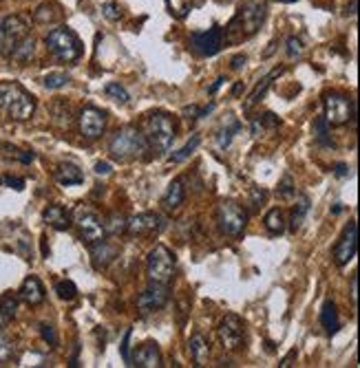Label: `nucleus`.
Wrapping results in <instances>:
<instances>
[{
    "label": "nucleus",
    "mask_w": 360,
    "mask_h": 368,
    "mask_svg": "<svg viewBox=\"0 0 360 368\" xmlns=\"http://www.w3.org/2000/svg\"><path fill=\"white\" fill-rule=\"evenodd\" d=\"M56 181L60 185H64V187L80 185V183H84V174L75 163H60L56 168Z\"/></svg>",
    "instance_id": "obj_22"
},
{
    "label": "nucleus",
    "mask_w": 360,
    "mask_h": 368,
    "mask_svg": "<svg viewBox=\"0 0 360 368\" xmlns=\"http://www.w3.org/2000/svg\"><path fill=\"white\" fill-rule=\"evenodd\" d=\"M188 351H190V357H193V362L197 366H204L210 357V344L202 333H195L188 342Z\"/></svg>",
    "instance_id": "obj_23"
},
{
    "label": "nucleus",
    "mask_w": 360,
    "mask_h": 368,
    "mask_svg": "<svg viewBox=\"0 0 360 368\" xmlns=\"http://www.w3.org/2000/svg\"><path fill=\"white\" fill-rule=\"evenodd\" d=\"M146 276L155 285H168L175 276V256L166 245H155L146 258Z\"/></svg>",
    "instance_id": "obj_6"
},
{
    "label": "nucleus",
    "mask_w": 360,
    "mask_h": 368,
    "mask_svg": "<svg viewBox=\"0 0 360 368\" xmlns=\"http://www.w3.org/2000/svg\"><path fill=\"white\" fill-rule=\"evenodd\" d=\"M241 88H243V82H237L235 88H232V95H239V93H241Z\"/></svg>",
    "instance_id": "obj_55"
},
{
    "label": "nucleus",
    "mask_w": 360,
    "mask_h": 368,
    "mask_svg": "<svg viewBox=\"0 0 360 368\" xmlns=\"http://www.w3.org/2000/svg\"><path fill=\"white\" fill-rule=\"evenodd\" d=\"M18 298H20V300H25L27 304H32V306L43 304V302H45V298H47L45 285L40 282V278L29 276V278H25V282L20 285Z\"/></svg>",
    "instance_id": "obj_18"
},
{
    "label": "nucleus",
    "mask_w": 360,
    "mask_h": 368,
    "mask_svg": "<svg viewBox=\"0 0 360 368\" xmlns=\"http://www.w3.org/2000/svg\"><path fill=\"white\" fill-rule=\"evenodd\" d=\"M115 256H117V247L113 243H106L104 238L93 243L91 247V258H93L95 270H106V267L115 261Z\"/></svg>",
    "instance_id": "obj_19"
},
{
    "label": "nucleus",
    "mask_w": 360,
    "mask_h": 368,
    "mask_svg": "<svg viewBox=\"0 0 360 368\" xmlns=\"http://www.w3.org/2000/svg\"><path fill=\"white\" fill-rule=\"evenodd\" d=\"M217 223H219V230H221L226 236L239 238L245 232L248 212L235 201H224L217 210Z\"/></svg>",
    "instance_id": "obj_9"
},
{
    "label": "nucleus",
    "mask_w": 360,
    "mask_h": 368,
    "mask_svg": "<svg viewBox=\"0 0 360 368\" xmlns=\"http://www.w3.org/2000/svg\"><path fill=\"white\" fill-rule=\"evenodd\" d=\"M199 0H166V5L175 18H186L190 14V9H193Z\"/></svg>",
    "instance_id": "obj_35"
},
{
    "label": "nucleus",
    "mask_w": 360,
    "mask_h": 368,
    "mask_svg": "<svg viewBox=\"0 0 360 368\" xmlns=\"http://www.w3.org/2000/svg\"><path fill=\"white\" fill-rule=\"evenodd\" d=\"M131 337H133V329H126L122 346H119V355H122V360H124L126 364H131V353H128V344H131Z\"/></svg>",
    "instance_id": "obj_45"
},
{
    "label": "nucleus",
    "mask_w": 360,
    "mask_h": 368,
    "mask_svg": "<svg viewBox=\"0 0 360 368\" xmlns=\"http://www.w3.org/2000/svg\"><path fill=\"white\" fill-rule=\"evenodd\" d=\"M144 137L148 146L153 148L157 153H166L168 148L173 146L177 131H175V124H173V117L168 113H153L148 115L146 119V128H144Z\"/></svg>",
    "instance_id": "obj_5"
},
{
    "label": "nucleus",
    "mask_w": 360,
    "mask_h": 368,
    "mask_svg": "<svg viewBox=\"0 0 360 368\" xmlns=\"http://www.w3.org/2000/svg\"><path fill=\"white\" fill-rule=\"evenodd\" d=\"M95 172L102 174V176H106V174L113 172V168H111V163H106V161H97V163H95Z\"/></svg>",
    "instance_id": "obj_48"
},
{
    "label": "nucleus",
    "mask_w": 360,
    "mask_h": 368,
    "mask_svg": "<svg viewBox=\"0 0 360 368\" xmlns=\"http://www.w3.org/2000/svg\"><path fill=\"white\" fill-rule=\"evenodd\" d=\"M131 366L137 368H159L162 366V353H159V346L155 342H146L135 351L131 357Z\"/></svg>",
    "instance_id": "obj_17"
},
{
    "label": "nucleus",
    "mask_w": 360,
    "mask_h": 368,
    "mask_svg": "<svg viewBox=\"0 0 360 368\" xmlns=\"http://www.w3.org/2000/svg\"><path fill=\"white\" fill-rule=\"evenodd\" d=\"M171 300V291H168V285H155L151 282L148 289H144L137 298V309L142 315H148V313H155L159 309H164Z\"/></svg>",
    "instance_id": "obj_13"
},
{
    "label": "nucleus",
    "mask_w": 360,
    "mask_h": 368,
    "mask_svg": "<svg viewBox=\"0 0 360 368\" xmlns=\"http://www.w3.org/2000/svg\"><path fill=\"white\" fill-rule=\"evenodd\" d=\"M296 194V187H294V181H292V176H283V181L278 183L276 187V196L278 198H292Z\"/></svg>",
    "instance_id": "obj_40"
},
{
    "label": "nucleus",
    "mask_w": 360,
    "mask_h": 368,
    "mask_svg": "<svg viewBox=\"0 0 360 368\" xmlns=\"http://www.w3.org/2000/svg\"><path fill=\"white\" fill-rule=\"evenodd\" d=\"M43 221L47 225H51L53 230H69V227H71V214L67 212L64 205L53 203L43 212Z\"/></svg>",
    "instance_id": "obj_20"
},
{
    "label": "nucleus",
    "mask_w": 360,
    "mask_h": 368,
    "mask_svg": "<svg viewBox=\"0 0 360 368\" xmlns=\"http://www.w3.org/2000/svg\"><path fill=\"white\" fill-rule=\"evenodd\" d=\"M77 126H80V133H82L84 139L93 142V139L102 137L104 128H106V113L99 111L95 106H86L80 111L77 117Z\"/></svg>",
    "instance_id": "obj_12"
},
{
    "label": "nucleus",
    "mask_w": 360,
    "mask_h": 368,
    "mask_svg": "<svg viewBox=\"0 0 360 368\" xmlns=\"http://www.w3.org/2000/svg\"><path fill=\"white\" fill-rule=\"evenodd\" d=\"M162 230V218L155 212H144V214H137L133 218H128L126 223V232L139 238V236H148L153 232H159Z\"/></svg>",
    "instance_id": "obj_16"
},
{
    "label": "nucleus",
    "mask_w": 360,
    "mask_h": 368,
    "mask_svg": "<svg viewBox=\"0 0 360 368\" xmlns=\"http://www.w3.org/2000/svg\"><path fill=\"white\" fill-rule=\"evenodd\" d=\"M265 230L269 234H283L285 218H283V212L278 210V207H272V210L265 214Z\"/></svg>",
    "instance_id": "obj_30"
},
{
    "label": "nucleus",
    "mask_w": 360,
    "mask_h": 368,
    "mask_svg": "<svg viewBox=\"0 0 360 368\" xmlns=\"http://www.w3.org/2000/svg\"><path fill=\"white\" fill-rule=\"evenodd\" d=\"M239 131H241V124H239L237 119L230 117V119H228V126H224L221 131H219V137H217V144H219V148H228V146H230V142H232L235 133H239Z\"/></svg>",
    "instance_id": "obj_32"
},
{
    "label": "nucleus",
    "mask_w": 360,
    "mask_h": 368,
    "mask_svg": "<svg viewBox=\"0 0 360 368\" xmlns=\"http://www.w3.org/2000/svg\"><path fill=\"white\" fill-rule=\"evenodd\" d=\"M215 108V104H210L208 108H199V106H186L184 111H182V115L184 117H188V119H199V117H206L210 111Z\"/></svg>",
    "instance_id": "obj_42"
},
{
    "label": "nucleus",
    "mask_w": 360,
    "mask_h": 368,
    "mask_svg": "<svg viewBox=\"0 0 360 368\" xmlns=\"http://www.w3.org/2000/svg\"><path fill=\"white\" fill-rule=\"evenodd\" d=\"M190 47L197 55H217L224 47V29L221 27H210L208 31H195L190 34Z\"/></svg>",
    "instance_id": "obj_11"
},
{
    "label": "nucleus",
    "mask_w": 360,
    "mask_h": 368,
    "mask_svg": "<svg viewBox=\"0 0 360 368\" xmlns=\"http://www.w3.org/2000/svg\"><path fill=\"white\" fill-rule=\"evenodd\" d=\"M199 144H202V137H199V135H193V137H190L188 142H186V146H182L177 153L171 155V163H182L184 159H188L190 155H193V153L197 150V146H199Z\"/></svg>",
    "instance_id": "obj_31"
},
{
    "label": "nucleus",
    "mask_w": 360,
    "mask_h": 368,
    "mask_svg": "<svg viewBox=\"0 0 360 368\" xmlns=\"http://www.w3.org/2000/svg\"><path fill=\"white\" fill-rule=\"evenodd\" d=\"M224 82H226V77H219V79H217V82H215L213 86H210V88H208V93H210V95H215V93L219 91V86H221Z\"/></svg>",
    "instance_id": "obj_53"
},
{
    "label": "nucleus",
    "mask_w": 360,
    "mask_h": 368,
    "mask_svg": "<svg viewBox=\"0 0 360 368\" xmlns=\"http://www.w3.org/2000/svg\"><path fill=\"white\" fill-rule=\"evenodd\" d=\"M5 322H7V317H5V315H3V311H0V326H3V324H5Z\"/></svg>",
    "instance_id": "obj_56"
},
{
    "label": "nucleus",
    "mask_w": 360,
    "mask_h": 368,
    "mask_svg": "<svg viewBox=\"0 0 360 368\" xmlns=\"http://www.w3.org/2000/svg\"><path fill=\"white\" fill-rule=\"evenodd\" d=\"M29 36V20L20 14L0 18V55L9 57L14 49L20 44V40Z\"/></svg>",
    "instance_id": "obj_7"
},
{
    "label": "nucleus",
    "mask_w": 360,
    "mask_h": 368,
    "mask_svg": "<svg viewBox=\"0 0 360 368\" xmlns=\"http://www.w3.org/2000/svg\"><path fill=\"white\" fill-rule=\"evenodd\" d=\"M281 3H296V0H281Z\"/></svg>",
    "instance_id": "obj_57"
},
{
    "label": "nucleus",
    "mask_w": 360,
    "mask_h": 368,
    "mask_svg": "<svg viewBox=\"0 0 360 368\" xmlns=\"http://www.w3.org/2000/svg\"><path fill=\"white\" fill-rule=\"evenodd\" d=\"M314 139H316V144H321V146H334V142H332V137H329V126L327 122H325V117H318V119H314Z\"/></svg>",
    "instance_id": "obj_33"
},
{
    "label": "nucleus",
    "mask_w": 360,
    "mask_h": 368,
    "mask_svg": "<svg viewBox=\"0 0 360 368\" xmlns=\"http://www.w3.org/2000/svg\"><path fill=\"white\" fill-rule=\"evenodd\" d=\"M349 291H352V293H349V295H352V304L356 306L358 304V276L356 274L352 276V287H349Z\"/></svg>",
    "instance_id": "obj_49"
},
{
    "label": "nucleus",
    "mask_w": 360,
    "mask_h": 368,
    "mask_svg": "<svg viewBox=\"0 0 360 368\" xmlns=\"http://www.w3.org/2000/svg\"><path fill=\"white\" fill-rule=\"evenodd\" d=\"M77 230H80V236H82V241L93 245L97 241H102L104 238V225H102V218H99L93 210H77Z\"/></svg>",
    "instance_id": "obj_15"
},
{
    "label": "nucleus",
    "mask_w": 360,
    "mask_h": 368,
    "mask_svg": "<svg viewBox=\"0 0 360 368\" xmlns=\"http://www.w3.org/2000/svg\"><path fill=\"white\" fill-rule=\"evenodd\" d=\"M265 0H241L235 18L230 20V25L226 27V42H241V40L252 38L259 27L263 25L265 20Z\"/></svg>",
    "instance_id": "obj_1"
},
{
    "label": "nucleus",
    "mask_w": 360,
    "mask_h": 368,
    "mask_svg": "<svg viewBox=\"0 0 360 368\" xmlns=\"http://www.w3.org/2000/svg\"><path fill=\"white\" fill-rule=\"evenodd\" d=\"M45 44L49 49V53L58 57L60 62H75V60L82 57L84 51L80 38L69 27H56L53 31H49L45 38Z\"/></svg>",
    "instance_id": "obj_4"
},
{
    "label": "nucleus",
    "mask_w": 360,
    "mask_h": 368,
    "mask_svg": "<svg viewBox=\"0 0 360 368\" xmlns=\"http://www.w3.org/2000/svg\"><path fill=\"white\" fill-rule=\"evenodd\" d=\"M40 335H43V340L49 342L51 346L58 344V335H56V331H53L51 324H40Z\"/></svg>",
    "instance_id": "obj_46"
},
{
    "label": "nucleus",
    "mask_w": 360,
    "mask_h": 368,
    "mask_svg": "<svg viewBox=\"0 0 360 368\" xmlns=\"http://www.w3.org/2000/svg\"><path fill=\"white\" fill-rule=\"evenodd\" d=\"M267 198V192L263 190V187H252L250 190V205H252V210H259Z\"/></svg>",
    "instance_id": "obj_41"
},
{
    "label": "nucleus",
    "mask_w": 360,
    "mask_h": 368,
    "mask_svg": "<svg viewBox=\"0 0 360 368\" xmlns=\"http://www.w3.org/2000/svg\"><path fill=\"white\" fill-rule=\"evenodd\" d=\"M148 150V142L144 133L135 126H124L113 135L108 144V153L117 161H131V159L142 157Z\"/></svg>",
    "instance_id": "obj_3"
},
{
    "label": "nucleus",
    "mask_w": 360,
    "mask_h": 368,
    "mask_svg": "<svg viewBox=\"0 0 360 368\" xmlns=\"http://www.w3.org/2000/svg\"><path fill=\"white\" fill-rule=\"evenodd\" d=\"M184 198H186L184 181H182V179H175V181H173L171 185H168V190H166V196H164L162 205L166 207V210H177V207L184 203Z\"/></svg>",
    "instance_id": "obj_24"
},
{
    "label": "nucleus",
    "mask_w": 360,
    "mask_h": 368,
    "mask_svg": "<svg viewBox=\"0 0 360 368\" xmlns=\"http://www.w3.org/2000/svg\"><path fill=\"white\" fill-rule=\"evenodd\" d=\"M303 42L298 38H289L287 40V57H292V60H296V57H301L303 55Z\"/></svg>",
    "instance_id": "obj_43"
},
{
    "label": "nucleus",
    "mask_w": 360,
    "mask_h": 368,
    "mask_svg": "<svg viewBox=\"0 0 360 368\" xmlns=\"http://www.w3.org/2000/svg\"><path fill=\"white\" fill-rule=\"evenodd\" d=\"M102 14L108 20H119V18H122V7H119L117 3H104L102 5Z\"/></svg>",
    "instance_id": "obj_44"
},
{
    "label": "nucleus",
    "mask_w": 360,
    "mask_h": 368,
    "mask_svg": "<svg viewBox=\"0 0 360 368\" xmlns=\"http://www.w3.org/2000/svg\"><path fill=\"white\" fill-rule=\"evenodd\" d=\"M219 340L226 351H241L245 346V324L237 313H228L219 322Z\"/></svg>",
    "instance_id": "obj_10"
},
{
    "label": "nucleus",
    "mask_w": 360,
    "mask_h": 368,
    "mask_svg": "<svg viewBox=\"0 0 360 368\" xmlns=\"http://www.w3.org/2000/svg\"><path fill=\"white\" fill-rule=\"evenodd\" d=\"M0 111L14 122H27L36 113V97L18 82H0Z\"/></svg>",
    "instance_id": "obj_2"
},
{
    "label": "nucleus",
    "mask_w": 360,
    "mask_h": 368,
    "mask_svg": "<svg viewBox=\"0 0 360 368\" xmlns=\"http://www.w3.org/2000/svg\"><path fill=\"white\" fill-rule=\"evenodd\" d=\"M34 53H36V40L32 36H27L25 40H20V44L14 49V53L9 55V60L18 64H27L29 60L34 57Z\"/></svg>",
    "instance_id": "obj_27"
},
{
    "label": "nucleus",
    "mask_w": 360,
    "mask_h": 368,
    "mask_svg": "<svg viewBox=\"0 0 360 368\" xmlns=\"http://www.w3.org/2000/svg\"><path fill=\"white\" fill-rule=\"evenodd\" d=\"M126 223H128V218H126L124 214L113 212V214L102 223V225H104V234H111V236L124 234V232H126Z\"/></svg>",
    "instance_id": "obj_29"
},
{
    "label": "nucleus",
    "mask_w": 360,
    "mask_h": 368,
    "mask_svg": "<svg viewBox=\"0 0 360 368\" xmlns=\"http://www.w3.org/2000/svg\"><path fill=\"white\" fill-rule=\"evenodd\" d=\"M0 153H3V157L9 159V161H18V163H25V166L36 161V155L32 150H23V148L12 146V144H0Z\"/></svg>",
    "instance_id": "obj_26"
},
{
    "label": "nucleus",
    "mask_w": 360,
    "mask_h": 368,
    "mask_svg": "<svg viewBox=\"0 0 360 368\" xmlns=\"http://www.w3.org/2000/svg\"><path fill=\"white\" fill-rule=\"evenodd\" d=\"M69 82H71V77H69L67 73L62 71H53L43 77V86L49 88V91H58V88H64Z\"/></svg>",
    "instance_id": "obj_34"
},
{
    "label": "nucleus",
    "mask_w": 360,
    "mask_h": 368,
    "mask_svg": "<svg viewBox=\"0 0 360 368\" xmlns=\"http://www.w3.org/2000/svg\"><path fill=\"white\" fill-rule=\"evenodd\" d=\"M0 311H3V315L7 317V320L16 317V313H18V298L12 291L0 298Z\"/></svg>",
    "instance_id": "obj_36"
},
{
    "label": "nucleus",
    "mask_w": 360,
    "mask_h": 368,
    "mask_svg": "<svg viewBox=\"0 0 360 368\" xmlns=\"http://www.w3.org/2000/svg\"><path fill=\"white\" fill-rule=\"evenodd\" d=\"M356 250H358V225H356V221H349V225L343 230L341 238H338V243L334 247L336 265L338 267L347 265L356 256Z\"/></svg>",
    "instance_id": "obj_14"
},
{
    "label": "nucleus",
    "mask_w": 360,
    "mask_h": 368,
    "mask_svg": "<svg viewBox=\"0 0 360 368\" xmlns=\"http://www.w3.org/2000/svg\"><path fill=\"white\" fill-rule=\"evenodd\" d=\"M347 16H356V0H352V3L347 5Z\"/></svg>",
    "instance_id": "obj_54"
},
{
    "label": "nucleus",
    "mask_w": 360,
    "mask_h": 368,
    "mask_svg": "<svg viewBox=\"0 0 360 368\" xmlns=\"http://www.w3.org/2000/svg\"><path fill=\"white\" fill-rule=\"evenodd\" d=\"M321 324H323V329L329 333V335H334L338 329H341V320H338V309H336V304L332 300H327L323 304V309H321Z\"/></svg>",
    "instance_id": "obj_25"
},
{
    "label": "nucleus",
    "mask_w": 360,
    "mask_h": 368,
    "mask_svg": "<svg viewBox=\"0 0 360 368\" xmlns=\"http://www.w3.org/2000/svg\"><path fill=\"white\" fill-rule=\"evenodd\" d=\"M294 357H296V349H292V351H289V353L283 357V360H281V364H278V366H281V368L292 366V360H294Z\"/></svg>",
    "instance_id": "obj_51"
},
{
    "label": "nucleus",
    "mask_w": 360,
    "mask_h": 368,
    "mask_svg": "<svg viewBox=\"0 0 360 368\" xmlns=\"http://www.w3.org/2000/svg\"><path fill=\"white\" fill-rule=\"evenodd\" d=\"M307 212H309V196L301 194V196L296 198V205H294V210H292V221H289V230H292L294 234L301 230V225L305 221Z\"/></svg>",
    "instance_id": "obj_28"
},
{
    "label": "nucleus",
    "mask_w": 360,
    "mask_h": 368,
    "mask_svg": "<svg viewBox=\"0 0 360 368\" xmlns=\"http://www.w3.org/2000/svg\"><path fill=\"white\" fill-rule=\"evenodd\" d=\"M104 93L111 97V99H115V102H119V104H126L128 99H131L128 91H126V88L119 84V82H108V84L104 86Z\"/></svg>",
    "instance_id": "obj_37"
},
{
    "label": "nucleus",
    "mask_w": 360,
    "mask_h": 368,
    "mask_svg": "<svg viewBox=\"0 0 360 368\" xmlns=\"http://www.w3.org/2000/svg\"><path fill=\"white\" fill-rule=\"evenodd\" d=\"M325 106V122L329 126H343L352 119V124L356 126V102L349 99L343 93H329L323 99Z\"/></svg>",
    "instance_id": "obj_8"
},
{
    "label": "nucleus",
    "mask_w": 360,
    "mask_h": 368,
    "mask_svg": "<svg viewBox=\"0 0 360 368\" xmlns=\"http://www.w3.org/2000/svg\"><path fill=\"white\" fill-rule=\"evenodd\" d=\"M245 55L243 53H239V55H235L232 57V68H235V71H239V68H241V66H245Z\"/></svg>",
    "instance_id": "obj_50"
},
{
    "label": "nucleus",
    "mask_w": 360,
    "mask_h": 368,
    "mask_svg": "<svg viewBox=\"0 0 360 368\" xmlns=\"http://www.w3.org/2000/svg\"><path fill=\"white\" fill-rule=\"evenodd\" d=\"M281 73H283V66H278V68H274V71H269V73H267V75L261 79V82L256 84V88H254V91L250 93L248 102L243 104V111H250V108H254L259 102H261V97L267 93V88L272 86V82H274V79H276L278 75H281Z\"/></svg>",
    "instance_id": "obj_21"
},
{
    "label": "nucleus",
    "mask_w": 360,
    "mask_h": 368,
    "mask_svg": "<svg viewBox=\"0 0 360 368\" xmlns=\"http://www.w3.org/2000/svg\"><path fill=\"white\" fill-rule=\"evenodd\" d=\"M16 360V346L12 344L9 337L0 333V364H9Z\"/></svg>",
    "instance_id": "obj_39"
},
{
    "label": "nucleus",
    "mask_w": 360,
    "mask_h": 368,
    "mask_svg": "<svg viewBox=\"0 0 360 368\" xmlns=\"http://www.w3.org/2000/svg\"><path fill=\"white\" fill-rule=\"evenodd\" d=\"M334 174L336 176H347L349 174V168L345 163H338V166H334Z\"/></svg>",
    "instance_id": "obj_52"
},
{
    "label": "nucleus",
    "mask_w": 360,
    "mask_h": 368,
    "mask_svg": "<svg viewBox=\"0 0 360 368\" xmlns=\"http://www.w3.org/2000/svg\"><path fill=\"white\" fill-rule=\"evenodd\" d=\"M3 183L7 187H14V190H25V179H20V176H3Z\"/></svg>",
    "instance_id": "obj_47"
},
{
    "label": "nucleus",
    "mask_w": 360,
    "mask_h": 368,
    "mask_svg": "<svg viewBox=\"0 0 360 368\" xmlns=\"http://www.w3.org/2000/svg\"><path fill=\"white\" fill-rule=\"evenodd\" d=\"M56 293H58V298L60 300H73V298L77 295V287H75V282L73 280H60L58 285H56Z\"/></svg>",
    "instance_id": "obj_38"
}]
</instances>
